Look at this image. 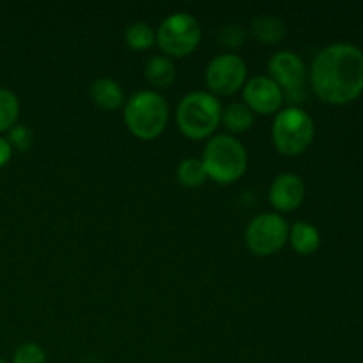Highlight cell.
Returning <instances> with one entry per match:
<instances>
[{
  "instance_id": "5bb4252c",
  "label": "cell",
  "mask_w": 363,
  "mask_h": 363,
  "mask_svg": "<svg viewBox=\"0 0 363 363\" xmlns=\"http://www.w3.org/2000/svg\"><path fill=\"white\" fill-rule=\"evenodd\" d=\"M287 241L291 243L293 250L298 252L300 255H311L318 252L319 245H321V234L312 223L298 220L293 225H289Z\"/></svg>"
},
{
  "instance_id": "ac0fdd59",
  "label": "cell",
  "mask_w": 363,
  "mask_h": 363,
  "mask_svg": "<svg viewBox=\"0 0 363 363\" xmlns=\"http://www.w3.org/2000/svg\"><path fill=\"white\" fill-rule=\"evenodd\" d=\"M124 41L135 52H144L156 43V32L145 21H135L124 32Z\"/></svg>"
},
{
  "instance_id": "d6986e66",
  "label": "cell",
  "mask_w": 363,
  "mask_h": 363,
  "mask_svg": "<svg viewBox=\"0 0 363 363\" xmlns=\"http://www.w3.org/2000/svg\"><path fill=\"white\" fill-rule=\"evenodd\" d=\"M20 116V99L9 89L0 87V133L9 131Z\"/></svg>"
},
{
  "instance_id": "603a6c76",
  "label": "cell",
  "mask_w": 363,
  "mask_h": 363,
  "mask_svg": "<svg viewBox=\"0 0 363 363\" xmlns=\"http://www.w3.org/2000/svg\"><path fill=\"white\" fill-rule=\"evenodd\" d=\"M11 155H13V149H11L9 142H7V138L0 137V167H4L9 162Z\"/></svg>"
},
{
  "instance_id": "44dd1931",
  "label": "cell",
  "mask_w": 363,
  "mask_h": 363,
  "mask_svg": "<svg viewBox=\"0 0 363 363\" xmlns=\"http://www.w3.org/2000/svg\"><path fill=\"white\" fill-rule=\"evenodd\" d=\"M11 363H46V353L39 344L27 342L21 344L13 354Z\"/></svg>"
},
{
  "instance_id": "8fae6325",
  "label": "cell",
  "mask_w": 363,
  "mask_h": 363,
  "mask_svg": "<svg viewBox=\"0 0 363 363\" xmlns=\"http://www.w3.org/2000/svg\"><path fill=\"white\" fill-rule=\"evenodd\" d=\"M269 204L280 213L294 211L305 199V183L296 174H280L269 184Z\"/></svg>"
},
{
  "instance_id": "8992f818",
  "label": "cell",
  "mask_w": 363,
  "mask_h": 363,
  "mask_svg": "<svg viewBox=\"0 0 363 363\" xmlns=\"http://www.w3.org/2000/svg\"><path fill=\"white\" fill-rule=\"evenodd\" d=\"M202 30L197 18L190 13L177 11L167 16L156 30V43L163 55L183 59L194 53L201 45Z\"/></svg>"
},
{
  "instance_id": "277c9868",
  "label": "cell",
  "mask_w": 363,
  "mask_h": 363,
  "mask_svg": "<svg viewBox=\"0 0 363 363\" xmlns=\"http://www.w3.org/2000/svg\"><path fill=\"white\" fill-rule=\"evenodd\" d=\"M124 123L140 140L160 137L169 123L167 99L156 91L135 92L124 103Z\"/></svg>"
},
{
  "instance_id": "ba28073f",
  "label": "cell",
  "mask_w": 363,
  "mask_h": 363,
  "mask_svg": "<svg viewBox=\"0 0 363 363\" xmlns=\"http://www.w3.org/2000/svg\"><path fill=\"white\" fill-rule=\"evenodd\" d=\"M247 64L236 53H220L206 67V85L213 96H233L247 84Z\"/></svg>"
},
{
  "instance_id": "6da1fadb",
  "label": "cell",
  "mask_w": 363,
  "mask_h": 363,
  "mask_svg": "<svg viewBox=\"0 0 363 363\" xmlns=\"http://www.w3.org/2000/svg\"><path fill=\"white\" fill-rule=\"evenodd\" d=\"M311 85L321 101L346 105L363 92V52L350 43H335L315 55Z\"/></svg>"
},
{
  "instance_id": "5b68a950",
  "label": "cell",
  "mask_w": 363,
  "mask_h": 363,
  "mask_svg": "<svg viewBox=\"0 0 363 363\" xmlns=\"http://www.w3.org/2000/svg\"><path fill=\"white\" fill-rule=\"evenodd\" d=\"M314 121L300 106H287L275 113L272 140L280 155L298 156L305 152L314 140Z\"/></svg>"
},
{
  "instance_id": "2e32d148",
  "label": "cell",
  "mask_w": 363,
  "mask_h": 363,
  "mask_svg": "<svg viewBox=\"0 0 363 363\" xmlns=\"http://www.w3.org/2000/svg\"><path fill=\"white\" fill-rule=\"evenodd\" d=\"M222 123L230 133H245L255 123V113L245 103H230L223 108Z\"/></svg>"
},
{
  "instance_id": "9c48e42d",
  "label": "cell",
  "mask_w": 363,
  "mask_h": 363,
  "mask_svg": "<svg viewBox=\"0 0 363 363\" xmlns=\"http://www.w3.org/2000/svg\"><path fill=\"white\" fill-rule=\"evenodd\" d=\"M269 78L282 89L284 99L300 98L303 96L305 82H307L308 71L303 59L291 50H280L273 53L268 60Z\"/></svg>"
},
{
  "instance_id": "52a82bcc",
  "label": "cell",
  "mask_w": 363,
  "mask_h": 363,
  "mask_svg": "<svg viewBox=\"0 0 363 363\" xmlns=\"http://www.w3.org/2000/svg\"><path fill=\"white\" fill-rule=\"evenodd\" d=\"M289 238V223L279 213H261L247 225L245 243L252 254L268 257L282 250Z\"/></svg>"
},
{
  "instance_id": "30bf717a",
  "label": "cell",
  "mask_w": 363,
  "mask_h": 363,
  "mask_svg": "<svg viewBox=\"0 0 363 363\" xmlns=\"http://www.w3.org/2000/svg\"><path fill=\"white\" fill-rule=\"evenodd\" d=\"M245 105L259 116H272L279 113L284 103V92L275 82L264 74L247 80L243 87Z\"/></svg>"
},
{
  "instance_id": "7402d4cb",
  "label": "cell",
  "mask_w": 363,
  "mask_h": 363,
  "mask_svg": "<svg viewBox=\"0 0 363 363\" xmlns=\"http://www.w3.org/2000/svg\"><path fill=\"white\" fill-rule=\"evenodd\" d=\"M218 39L220 45L234 50L240 48V46L243 45L245 39H247V32H245V28L241 27V25H225V27H222V30H220Z\"/></svg>"
},
{
  "instance_id": "7c38bea8",
  "label": "cell",
  "mask_w": 363,
  "mask_h": 363,
  "mask_svg": "<svg viewBox=\"0 0 363 363\" xmlns=\"http://www.w3.org/2000/svg\"><path fill=\"white\" fill-rule=\"evenodd\" d=\"M91 99L103 110H117L124 105V91L113 78H98L91 84Z\"/></svg>"
},
{
  "instance_id": "7a4b0ae2",
  "label": "cell",
  "mask_w": 363,
  "mask_h": 363,
  "mask_svg": "<svg viewBox=\"0 0 363 363\" xmlns=\"http://www.w3.org/2000/svg\"><path fill=\"white\" fill-rule=\"evenodd\" d=\"M222 103L211 92H188L176 108L177 128L191 140H206L222 123Z\"/></svg>"
},
{
  "instance_id": "e0dca14e",
  "label": "cell",
  "mask_w": 363,
  "mask_h": 363,
  "mask_svg": "<svg viewBox=\"0 0 363 363\" xmlns=\"http://www.w3.org/2000/svg\"><path fill=\"white\" fill-rule=\"evenodd\" d=\"M176 177L181 186L184 188H199L206 183L208 174H206L204 163L199 158H184L179 162L176 169Z\"/></svg>"
},
{
  "instance_id": "ffe728a7",
  "label": "cell",
  "mask_w": 363,
  "mask_h": 363,
  "mask_svg": "<svg viewBox=\"0 0 363 363\" xmlns=\"http://www.w3.org/2000/svg\"><path fill=\"white\" fill-rule=\"evenodd\" d=\"M7 142H9L11 149L28 151L32 147V142H34V135H32L30 128L25 126V124H14L7 135Z\"/></svg>"
},
{
  "instance_id": "9a60e30c",
  "label": "cell",
  "mask_w": 363,
  "mask_h": 363,
  "mask_svg": "<svg viewBox=\"0 0 363 363\" xmlns=\"http://www.w3.org/2000/svg\"><path fill=\"white\" fill-rule=\"evenodd\" d=\"M145 80L156 89H167L176 80V64L167 55H152L149 57L144 67Z\"/></svg>"
},
{
  "instance_id": "3957f363",
  "label": "cell",
  "mask_w": 363,
  "mask_h": 363,
  "mask_svg": "<svg viewBox=\"0 0 363 363\" xmlns=\"http://www.w3.org/2000/svg\"><path fill=\"white\" fill-rule=\"evenodd\" d=\"M201 160L209 179L218 184H230L241 179L248 167L247 149L230 133L209 138Z\"/></svg>"
},
{
  "instance_id": "cb8c5ba5",
  "label": "cell",
  "mask_w": 363,
  "mask_h": 363,
  "mask_svg": "<svg viewBox=\"0 0 363 363\" xmlns=\"http://www.w3.org/2000/svg\"><path fill=\"white\" fill-rule=\"evenodd\" d=\"M0 363H6V362H4V360H2V358H0Z\"/></svg>"
},
{
  "instance_id": "4fadbf2b",
  "label": "cell",
  "mask_w": 363,
  "mask_h": 363,
  "mask_svg": "<svg viewBox=\"0 0 363 363\" xmlns=\"http://www.w3.org/2000/svg\"><path fill=\"white\" fill-rule=\"evenodd\" d=\"M252 35L262 45H277L287 34L286 23L275 14H257L250 21Z\"/></svg>"
}]
</instances>
